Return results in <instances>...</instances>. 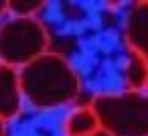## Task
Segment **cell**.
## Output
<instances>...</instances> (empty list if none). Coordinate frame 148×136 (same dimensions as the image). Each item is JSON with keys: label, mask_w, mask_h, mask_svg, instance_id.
Listing matches in <instances>:
<instances>
[{"label": "cell", "mask_w": 148, "mask_h": 136, "mask_svg": "<svg viewBox=\"0 0 148 136\" xmlns=\"http://www.w3.org/2000/svg\"><path fill=\"white\" fill-rule=\"evenodd\" d=\"M25 106L37 112H51L77 102L81 77L73 63L55 51H47L18 69Z\"/></svg>", "instance_id": "6da1fadb"}, {"label": "cell", "mask_w": 148, "mask_h": 136, "mask_svg": "<svg viewBox=\"0 0 148 136\" xmlns=\"http://www.w3.org/2000/svg\"><path fill=\"white\" fill-rule=\"evenodd\" d=\"M91 108L110 136H148V89H122L95 95Z\"/></svg>", "instance_id": "7a4b0ae2"}, {"label": "cell", "mask_w": 148, "mask_h": 136, "mask_svg": "<svg viewBox=\"0 0 148 136\" xmlns=\"http://www.w3.org/2000/svg\"><path fill=\"white\" fill-rule=\"evenodd\" d=\"M51 51V35L39 16H10L0 25V63L21 69Z\"/></svg>", "instance_id": "3957f363"}, {"label": "cell", "mask_w": 148, "mask_h": 136, "mask_svg": "<svg viewBox=\"0 0 148 136\" xmlns=\"http://www.w3.org/2000/svg\"><path fill=\"white\" fill-rule=\"evenodd\" d=\"M25 98L21 89V77L18 69L0 63V120L12 122L23 114Z\"/></svg>", "instance_id": "277c9868"}, {"label": "cell", "mask_w": 148, "mask_h": 136, "mask_svg": "<svg viewBox=\"0 0 148 136\" xmlns=\"http://www.w3.org/2000/svg\"><path fill=\"white\" fill-rule=\"evenodd\" d=\"M124 37L130 51L138 53L148 65V0L130 6L124 21Z\"/></svg>", "instance_id": "5b68a950"}, {"label": "cell", "mask_w": 148, "mask_h": 136, "mask_svg": "<svg viewBox=\"0 0 148 136\" xmlns=\"http://www.w3.org/2000/svg\"><path fill=\"white\" fill-rule=\"evenodd\" d=\"M99 130V120L91 104L71 108L63 122V136H93Z\"/></svg>", "instance_id": "8992f818"}, {"label": "cell", "mask_w": 148, "mask_h": 136, "mask_svg": "<svg viewBox=\"0 0 148 136\" xmlns=\"http://www.w3.org/2000/svg\"><path fill=\"white\" fill-rule=\"evenodd\" d=\"M124 73H126L128 89H136V91L148 89V65L138 53H134V51L128 53V63H126Z\"/></svg>", "instance_id": "52a82bcc"}, {"label": "cell", "mask_w": 148, "mask_h": 136, "mask_svg": "<svg viewBox=\"0 0 148 136\" xmlns=\"http://www.w3.org/2000/svg\"><path fill=\"white\" fill-rule=\"evenodd\" d=\"M8 12L12 16H37L47 2H41V0H31V2H25V0H12V2H6Z\"/></svg>", "instance_id": "ba28073f"}, {"label": "cell", "mask_w": 148, "mask_h": 136, "mask_svg": "<svg viewBox=\"0 0 148 136\" xmlns=\"http://www.w3.org/2000/svg\"><path fill=\"white\" fill-rule=\"evenodd\" d=\"M0 136H8V128H6V122L0 120Z\"/></svg>", "instance_id": "9c48e42d"}, {"label": "cell", "mask_w": 148, "mask_h": 136, "mask_svg": "<svg viewBox=\"0 0 148 136\" xmlns=\"http://www.w3.org/2000/svg\"><path fill=\"white\" fill-rule=\"evenodd\" d=\"M8 12V6H6V2H4V0H0V16H2V14H6Z\"/></svg>", "instance_id": "30bf717a"}, {"label": "cell", "mask_w": 148, "mask_h": 136, "mask_svg": "<svg viewBox=\"0 0 148 136\" xmlns=\"http://www.w3.org/2000/svg\"><path fill=\"white\" fill-rule=\"evenodd\" d=\"M93 136H110V134H106V132H101V130H99V132H97V134H93Z\"/></svg>", "instance_id": "8fae6325"}]
</instances>
